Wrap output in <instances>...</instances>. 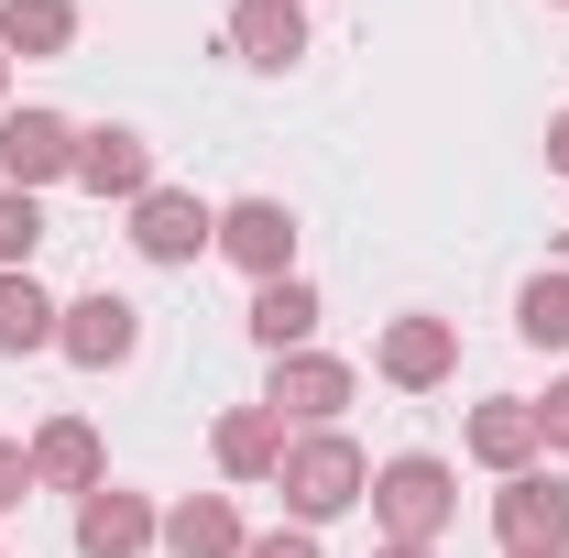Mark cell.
Masks as SVG:
<instances>
[{"label":"cell","instance_id":"obj_1","mask_svg":"<svg viewBox=\"0 0 569 558\" xmlns=\"http://www.w3.org/2000/svg\"><path fill=\"white\" fill-rule=\"evenodd\" d=\"M274 492H284V526H329V515H351L361 492H372V460H361L340 427H296L284 438V471H274Z\"/></svg>","mask_w":569,"mask_h":558},{"label":"cell","instance_id":"obj_2","mask_svg":"<svg viewBox=\"0 0 569 558\" xmlns=\"http://www.w3.org/2000/svg\"><path fill=\"white\" fill-rule=\"evenodd\" d=\"M372 526H383V548H438L449 537V515H460V471L449 460H427V449H406V460H383L372 471Z\"/></svg>","mask_w":569,"mask_h":558},{"label":"cell","instance_id":"obj_3","mask_svg":"<svg viewBox=\"0 0 569 558\" xmlns=\"http://www.w3.org/2000/svg\"><path fill=\"white\" fill-rule=\"evenodd\" d=\"M351 395H361V372L340 361V350H284L274 383H263V406H274L284 427H340V417H351Z\"/></svg>","mask_w":569,"mask_h":558},{"label":"cell","instance_id":"obj_4","mask_svg":"<svg viewBox=\"0 0 569 558\" xmlns=\"http://www.w3.org/2000/svg\"><path fill=\"white\" fill-rule=\"evenodd\" d=\"M372 372H383L395 395H438V383L460 372V329H449V318H427V307H406V318H383Z\"/></svg>","mask_w":569,"mask_h":558},{"label":"cell","instance_id":"obj_5","mask_svg":"<svg viewBox=\"0 0 569 558\" xmlns=\"http://www.w3.org/2000/svg\"><path fill=\"white\" fill-rule=\"evenodd\" d=\"M56 176H77V121L67 110H0V187L44 198Z\"/></svg>","mask_w":569,"mask_h":558},{"label":"cell","instance_id":"obj_6","mask_svg":"<svg viewBox=\"0 0 569 558\" xmlns=\"http://www.w3.org/2000/svg\"><path fill=\"white\" fill-rule=\"evenodd\" d=\"M132 252L142 263H198V252H219V209L198 187H153V198H132Z\"/></svg>","mask_w":569,"mask_h":558},{"label":"cell","instance_id":"obj_7","mask_svg":"<svg viewBox=\"0 0 569 558\" xmlns=\"http://www.w3.org/2000/svg\"><path fill=\"white\" fill-rule=\"evenodd\" d=\"M460 449L493 471V482H515V471H537L548 460V427H537V395H482L471 406V427H460Z\"/></svg>","mask_w":569,"mask_h":558},{"label":"cell","instance_id":"obj_8","mask_svg":"<svg viewBox=\"0 0 569 558\" xmlns=\"http://www.w3.org/2000/svg\"><path fill=\"white\" fill-rule=\"evenodd\" d=\"M56 350H67L77 372H121V361L142 350V307H132V296H110V285H99V296H77L67 318H56Z\"/></svg>","mask_w":569,"mask_h":558},{"label":"cell","instance_id":"obj_9","mask_svg":"<svg viewBox=\"0 0 569 558\" xmlns=\"http://www.w3.org/2000/svg\"><path fill=\"white\" fill-rule=\"evenodd\" d=\"M77 187H88L99 209H132V198H153V142H142L132 121H99V132H77Z\"/></svg>","mask_w":569,"mask_h":558},{"label":"cell","instance_id":"obj_10","mask_svg":"<svg viewBox=\"0 0 569 558\" xmlns=\"http://www.w3.org/2000/svg\"><path fill=\"white\" fill-rule=\"evenodd\" d=\"M219 252L252 285L296 275V209H284V198H230V209H219Z\"/></svg>","mask_w":569,"mask_h":558},{"label":"cell","instance_id":"obj_11","mask_svg":"<svg viewBox=\"0 0 569 558\" xmlns=\"http://www.w3.org/2000/svg\"><path fill=\"white\" fill-rule=\"evenodd\" d=\"M153 537H164V515H153V492H121V482L77 492V558H142Z\"/></svg>","mask_w":569,"mask_h":558},{"label":"cell","instance_id":"obj_12","mask_svg":"<svg viewBox=\"0 0 569 558\" xmlns=\"http://www.w3.org/2000/svg\"><path fill=\"white\" fill-rule=\"evenodd\" d=\"M493 537L503 548H569V482L559 471H515L493 492Z\"/></svg>","mask_w":569,"mask_h":558},{"label":"cell","instance_id":"obj_13","mask_svg":"<svg viewBox=\"0 0 569 558\" xmlns=\"http://www.w3.org/2000/svg\"><path fill=\"white\" fill-rule=\"evenodd\" d=\"M22 460H33V492H99V482H110L99 427H88V417H44L33 438H22Z\"/></svg>","mask_w":569,"mask_h":558},{"label":"cell","instance_id":"obj_14","mask_svg":"<svg viewBox=\"0 0 569 558\" xmlns=\"http://www.w3.org/2000/svg\"><path fill=\"white\" fill-rule=\"evenodd\" d=\"M230 56L284 77L296 56H307V0H230Z\"/></svg>","mask_w":569,"mask_h":558},{"label":"cell","instance_id":"obj_15","mask_svg":"<svg viewBox=\"0 0 569 558\" xmlns=\"http://www.w3.org/2000/svg\"><path fill=\"white\" fill-rule=\"evenodd\" d=\"M284 438H296V427H284L274 406H230V417L209 427V449H219L230 482H274V471H284Z\"/></svg>","mask_w":569,"mask_h":558},{"label":"cell","instance_id":"obj_16","mask_svg":"<svg viewBox=\"0 0 569 558\" xmlns=\"http://www.w3.org/2000/svg\"><path fill=\"white\" fill-rule=\"evenodd\" d=\"M164 558H241L252 537H241V504L230 492H187V504H164V537H153Z\"/></svg>","mask_w":569,"mask_h":558},{"label":"cell","instance_id":"obj_17","mask_svg":"<svg viewBox=\"0 0 569 558\" xmlns=\"http://www.w3.org/2000/svg\"><path fill=\"white\" fill-rule=\"evenodd\" d=\"M241 329H252V340L274 350H318V285L307 275H274V285H252V307H241Z\"/></svg>","mask_w":569,"mask_h":558},{"label":"cell","instance_id":"obj_18","mask_svg":"<svg viewBox=\"0 0 569 558\" xmlns=\"http://www.w3.org/2000/svg\"><path fill=\"white\" fill-rule=\"evenodd\" d=\"M56 318H67V307H56L33 275H0V361H33V350H56Z\"/></svg>","mask_w":569,"mask_h":558},{"label":"cell","instance_id":"obj_19","mask_svg":"<svg viewBox=\"0 0 569 558\" xmlns=\"http://www.w3.org/2000/svg\"><path fill=\"white\" fill-rule=\"evenodd\" d=\"M77 0H0V56H67Z\"/></svg>","mask_w":569,"mask_h":558},{"label":"cell","instance_id":"obj_20","mask_svg":"<svg viewBox=\"0 0 569 558\" xmlns=\"http://www.w3.org/2000/svg\"><path fill=\"white\" fill-rule=\"evenodd\" d=\"M515 340L526 350H569V275H526L515 285Z\"/></svg>","mask_w":569,"mask_h":558},{"label":"cell","instance_id":"obj_21","mask_svg":"<svg viewBox=\"0 0 569 558\" xmlns=\"http://www.w3.org/2000/svg\"><path fill=\"white\" fill-rule=\"evenodd\" d=\"M33 252H44V198L0 187V275H33Z\"/></svg>","mask_w":569,"mask_h":558},{"label":"cell","instance_id":"obj_22","mask_svg":"<svg viewBox=\"0 0 569 558\" xmlns=\"http://www.w3.org/2000/svg\"><path fill=\"white\" fill-rule=\"evenodd\" d=\"M33 504V460H22V438H0V515H22Z\"/></svg>","mask_w":569,"mask_h":558},{"label":"cell","instance_id":"obj_23","mask_svg":"<svg viewBox=\"0 0 569 558\" xmlns=\"http://www.w3.org/2000/svg\"><path fill=\"white\" fill-rule=\"evenodd\" d=\"M537 427H548V449H569V372L548 383V395H537Z\"/></svg>","mask_w":569,"mask_h":558},{"label":"cell","instance_id":"obj_24","mask_svg":"<svg viewBox=\"0 0 569 558\" xmlns=\"http://www.w3.org/2000/svg\"><path fill=\"white\" fill-rule=\"evenodd\" d=\"M241 558H318V537H307V526H274V537H252Z\"/></svg>","mask_w":569,"mask_h":558},{"label":"cell","instance_id":"obj_25","mask_svg":"<svg viewBox=\"0 0 569 558\" xmlns=\"http://www.w3.org/2000/svg\"><path fill=\"white\" fill-rule=\"evenodd\" d=\"M548 176H569V110H548Z\"/></svg>","mask_w":569,"mask_h":558},{"label":"cell","instance_id":"obj_26","mask_svg":"<svg viewBox=\"0 0 569 558\" xmlns=\"http://www.w3.org/2000/svg\"><path fill=\"white\" fill-rule=\"evenodd\" d=\"M503 558H569V548H503Z\"/></svg>","mask_w":569,"mask_h":558},{"label":"cell","instance_id":"obj_27","mask_svg":"<svg viewBox=\"0 0 569 558\" xmlns=\"http://www.w3.org/2000/svg\"><path fill=\"white\" fill-rule=\"evenodd\" d=\"M372 558H438V548H372Z\"/></svg>","mask_w":569,"mask_h":558},{"label":"cell","instance_id":"obj_28","mask_svg":"<svg viewBox=\"0 0 569 558\" xmlns=\"http://www.w3.org/2000/svg\"><path fill=\"white\" fill-rule=\"evenodd\" d=\"M0 110H11V56H0Z\"/></svg>","mask_w":569,"mask_h":558},{"label":"cell","instance_id":"obj_29","mask_svg":"<svg viewBox=\"0 0 569 558\" xmlns=\"http://www.w3.org/2000/svg\"><path fill=\"white\" fill-rule=\"evenodd\" d=\"M559 11H569V0H559Z\"/></svg>","mask_w":569,"mask_h":558}]
</instances>
